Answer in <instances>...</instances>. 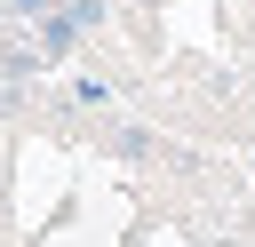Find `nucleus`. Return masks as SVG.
Instances as JSON below:
<instances>
[{"mask_svg":"<svg viewBox=\"0 0 255 247\" xmlns=\"http://www.w3.org/2000/svg\"><path fill=\"white\" fill-rule=\"evenodd\" d=\"M96 16H104V0H56L48 16H32V24H40V56H64Z\"/></svg>","mask_w":255,"mask_h":247,"instance_id":"1","label":"nucleus"},{"mask_svg":"<svg viewBox=\"0 0 255 247\" xmlns=\"http://www.w3.org/2000/svg\"><path fill=\"white\" fill-rule=\"evenodd\" d=\"M72 104H88V112H104V104H112V88H104V80H72Z\"/></svg>","mask_w":255,"mask_h":247,"instance_id":"2","label":"nucleus"},{"mask_svg":"<svg viewBox=\"0 0 255 247\" xmlns=\"http://www.w3.org/2000/svg\"><path fill=\"white\" fill-rule=\"evenodd\" d=\"M0 8H16V0H0Z\"/></svg>","mask_w":255,"mask_h":247,"instance_id":"3","label":"nucleus"}]
</instances>
